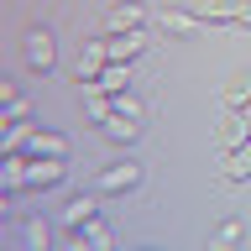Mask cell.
Instances as JSON below:
<instances>
[{
    "instance_id": "cell-1",
    "label": "cell",
    "mask_w": 251,
    "mask_h": 251,
    "mask_svg": "<svg viewBox=\"0 0 251 251\" xmlns=\"http://www.w3.org/2000/svg\"><path fill=\"white\" fill-rule=\"evenodd\" d=\"M63 183V157H26V173H21V188L42 194V188Z\"/></svg>"
},
{
    "instance_id": "cell-2",
    "label": "cell",
    "mask_w": 251,
    "mask_h": 251,
    "mask_svg": "<svg viewBox=\"0 0 251 251\" xmlns=\"http://www.w3.org/2000/svg\"><path fill=\"white\" fill-rule=\"evenodd\" d=\"M141 183V162H110V168H100V178H94V188L100 194H131V188Z\"/></svg>"
},
{
    "instance_id": "cell-3",
    "label": "cell",
    "mask_w": 251,
    "mask_h": 251,
    "mask_svg": "<svg viewBox=\"0 0 251 251\" xmlns=\"http://www.w3.org/2000/svg\"><path fill=\"white\" fill-rule=\"evenodd\" d=\"M21 58H26V68L47 74V68L58 63V47H52V31H47V26H31V31H26V47H21Z\"/></svg>"
},
{
    "instance_id": "cell-4",
    "label": "cell",
    "mask_w": 251,
    "mask_h": 251,
    "mask_svg": "<svg viewBox=\"0 0 251 251\" xmlns=\"http://www.w3.org/2000/svg\"><path fill=\"white\" fill-rule=\"evenodd\" d=\"M100 47H105L110 63H136L147 42H141V31H105V37H100Z\"/></svg>"
},
{
    "instance_id": "cell-5",
    "label": "cell",
    "mask_w": 251,
    "mask_h": 251,
    "mask_svg": "<svg viewBox=\"0 0 251 251\" xmlns=\"http://www.w3.org/2000/svg\"><path fill=\"white\" fill-rule=\"evenodd\" d=\"M105 68H110V58H105V47H100V37L84 42V52H78V63H74V78H78V84H94Z\"/></svg>"
},
{
    "instance_id": "cell-6",
    "label": "cell",
    "mask_w": 251,
    "mask_h": 251,
    "mask_svg": "<svg viewBox=\"0 0 251 251\" xmlns=\"http://www.w3.org/2000/svg\"><path fill=\"white\" fill-rule=\"evenodd\" d=\"M246 141H251V121L235 115V110H225V126H220L215 147H220V152H235V147H246Z\"/></svg>"
},
{
    "instance_id": "cell-7",
    "label": "cell",
    "mask_w": 251,
    "mask_h": 251,
    "mask_svg": "<svg viewBox=\"0 0 251 251\" xmlns=\"http://www.w3.org/2000/svg\"><path fill=\"white\" fill-rule=\"evenodd\" d=\"M147 26V11H141L136 0H126V5H110L105 11V31H141Z\"/></svg>"
},
{
    "instance_id": "cell-8",
    "label": "cell",
    "mask_w": 251,
    "mask_h": 251,
    "mask_svg": "<svg viewBox=\"0 0 251 251\" xmlns=\"http://www.w3.org/2000/svg\"><path fill=\"white\" fill-rule=\"evenodd\" d=\"M21 152H26V157H68V141H63L58 131H42V126H37Z\"/></svg>"
},
{
    "instance_id": "cell-9",
    "label": "cell",
    "mask_w": 251,
    "mask_h": 251,
    "mask_svg": "<svg viewBox=\"0 0 251 251\" xmlns=\"http://www.w3.org/2000/svg\"><path fill=\"white\" fill-rule=\"evenodd\" d=\"M162 31H173V37H188V31H199L204 26V16L199 11H178V5H162Z\"/></svg>"
},
{
    "instance_id": "cell-10",
    "label": "cell",
    "mask_w": 251,
    "mask_h": 251,
    "mask_svg": "<svg viewBox=\"0 0 251 251\" xmlns=\"http://www.w3.org/2000/svg\"><path fill=\"white\" fill-rule=\"evenodd\" d=\"M84 225H94V199L89 194H74L63 204V230H84Z\"/></svg>"
},
{
    "instance_id": "cell-11",
    "label": "cell",
    "mask_w": 251,
    "mask_h": 251,
    "mask_svg": "<svg viewBox=\"0 0 251 251\" xmlns=\"http://www.w3.org/2000/svg\"><path fill=\"white\" fill-rule=\"evenodd\" d=\"M100 131H105V141H121V147H131V141L141 136V121H126V115H110V121H100Z\"/></svg>"
},
{
    "instance_id": "cell-12",
    "label": "cell",
    "mask_w": 251,
    "mask_h": 251,
    "mask_svg": "<svg viewBox=\"0 0 251 251\" xmlns=\"http://www.w3.org/2000/svg\"><path fill=\"white\" fill-rule=\"evenodd\" d=\"M225 178L230 183H251V141L235 147V152H225Z\"/></svg>"
},
{
    "instance_id": "cell-13",
    "label": "cell",
    "mask_w": 251,
    "mask_h": 251,
    "mask_svg": "<svg viewBox=\"0 0 251 251\" xmlns=\"http://www.w3.org/2000/svg\"><path fill=\"white\" fill-rule=\"evenodd\" d=\"M94 84H100L105 94H126V89H131V63H110L105 74L94 78Z\"/></svg>"
},
{
    "instance_id": "cell-14",
    "label": "cell",
    "mask_w": 251,
    "mask_h": 251,
    "mask_svg": "<svg viewBox=\"0 0 251 251\" xmlns=\"http://www.w3.org/2000/svg\"><path fill=\"white\" fill-rule=\"evenodd\" d=\"M241 235H246V225H241V220H220L209 251H235V246H241Z\"/></svg>"
},
{
    "instance_id": "cell-15",
    "label": "cell",
    "mask_w": 251,
    "mask_h": 251,
    "mask_svg": "<svg viewBox=\"0 0 251 251\" xmlns=\"http://www.w3.org/2000/svg\"><path fill=\"white\" fill-rule=\"evenodd\" d=\"M21 241H26V251H47L52 246V225L47 220H26L21 225Z\"/></svg>"
},
{
    "instance_id": "cell-16",
    "label": "cell",
    "mask_w": 251,
    "mask_h": 251,
    "mask_svg": "<svg viewBox=\"0 0 251 251\" xmlns=\"http://www.w3.org/2000/svg\"><path fill=\"white\" fill-rule=\"evenodd\" d=\"M110 100H115V115H126V121H141V115H147V105H141L131 89H126V94H110Z\"/></svg>"
},
{
    "instance_id": "cell-17",
    "label": "cell",
    "mask_w": 251,
    "mask_h": 251,
    "mask_svg": "<svg viewBox=\"0 0 251 251\" xmlns=\"http://www.w3.org/2000/svg\"><path fill=\"white\" fill-rule=\"evenodd\" d=\"M5 121H26V100H21L11 84H5Z\"/></svg>"
},
{
    "instance_id": "cell-18",
    "label": "cell",
    "mask_w": 251,
    "mask_h": 251,
    "mask_svg": "<svg viewBox=\"0 0 251 251\" xmlns=\"http://www.w3.org/2000/svg\"><path fill=\"white\" fill-rule=\"evenodd\" d=\"M84 235H89V241H94V246H100V251H110V230H105V225H100V220H94V225H84Z\"/></svg>"
},
{
    "instance_id": "cell-19",
    "label": "cell",
    "mask_w": 251,
    "mask_h": 251,
    "mask_svg": "<svg viewBox=\"0 0 251 251\" xmlns=\"http://www.w3.org/2000/svg\"><path fill=\"white\" fill-rule=\"evenodd\" d=\"M68 251H100V246H94L84 230H68Z\"/></svg>"
}]
</instances>
